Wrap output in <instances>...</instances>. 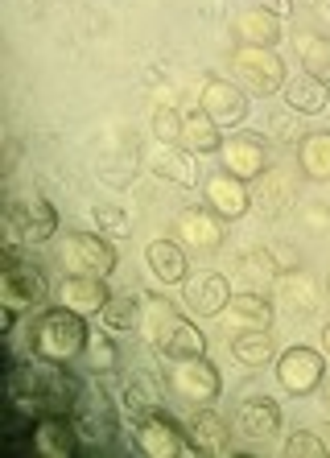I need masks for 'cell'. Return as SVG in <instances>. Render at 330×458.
Segmentation results:
<instances>
[{
	"instance_id": "obj_1",
	"label": "cell",
	"mask_w": 330,
	"mask_h": 458,
	"mask_svg": "<svg viewBox=\"0 0 330 458\" xmlns=\"http://www.w3.org/2000/svg\"><path fill=\"white\" fill-rule=\"evenodd\" d=\"M87 322L83 314L66 306H54L46 314H38L30 327V352L38 360H50V363H71L75 355H83L87 347Z\"/></svg>"
},
{
	"instance_id": "obj_2",
	"label": "cell",
	"mask_w": 330,
	"mask_h": 458,
	"mask_svg": "<svg viewBox=\"0 0 330 458\" xmlns=\"http://www.w3.org/2000/svg\"><path fill=\"white\" fill-rule=\"evenodd\" d=\"M21 248H4L0 268V306H4V331H13L17 314L46 298V273L38 265H21Z\"/></svg>"
},
{
	"instance_id": "obj_3",
	"label": "cell",
	"mask_w": 330,
	"mask_h": 458,
	"mask_svg": "<svg viewBox=\"0 0 330 458\" xmlns=\"http://www.w3.org/2000/svg\"><path fill=\"white\" fill-rule=\"evenodd\" d=\"M232 79L252 96H273L285 87V63L273 46H235L232 50Z\"/></svg>"
},
{
	"instance_id": "obj_4",
	"label": "cell",
	"mask_w": 330,
	"mask_h": 458,
	"mask_svg": "<svg viewBox=\"0 0 330 458\" xmlns=\"http://www.w3.org/2000/svg\"><path fill=\"white\" fill-rule=\"evenodd\" d=\"M137 450L145 458H194L203 454L190 429H182L165 409H153L137 421Z\"/></svg>"
},
{
	"instance_id": "obj_5",
	"label": "cell",
	"mask_w": 330,
	"mask_h": 458,
	"mask_svg": "<svg viewBox=\"0 0 330 458\" xmlns=\"http://www.w3.org/2000/svg\"><path fill=\"white\" fill-rule=\"evenodd\" d=\"M58 265L66 273H87V277H107L116 268V248L104 240V232H71L58 244Z\"/></svg>"
},
{
	"instance_id": "obj_6",
	"label": "cell",
	"mask_w": 330,
	"mask_h": 458,
	"mask_svg": "<svg viewBox=\"0 0 330 458\" xmlns=\"http://www.w3.org/2000/svg\"><path fill=\"white\" fill-rule=\"evenodd\" d=\"M322 380H326V355L314 352V347H285L277 355V384L289 396H309L318 393Z\"/></svg>"
},
{
	"instance_id": "obj_7",
	"label": "cell",
	"mask_w": 330,
	"mask_h": 458,
	"mask_svg": "<svg viewBox=\"0 0 330 458\" xmlns=\"http://www.w3.org/2000/svg\"><path fill=\"white\" fill-rule=\"evenodd\" d=\"M170 388L190 401V405H211L215 396L224 393V376L207 355H194V360H173L170 368Z\"/></svg>"
},
{
	"instance_id": "obj_8",
	"label": "cell",
	"mask_w": 330,
	"mask_h": 458,
	"mask_svg": "<svg viewBox=\"0 0 330 458\" xmlns=\"http://www.w3.org/2000/svg\"><path fill=\"white\" fill-rule=\"evenodd\" d=\"M273 306L285 310L289 318H309L322 310V285L306 268H281V277L273 281Z\"/></svg>"
},
{
	"instance_id": "obj_9",
	"label": "cell",
	"mask_w": 330,
	"mask_h": 458,
	"mask_svg": "<svg viewBox=\"0 0 330 458\" xmlns=\"http://www.w3.org/2000/svg\"><path fill=\"white\" fill-rule=\"evenodd\" d=\"M173 240H178L186 252L211 256L224 248V215H215L211 207H186L173 219Z\"/></svg>"
},
{
	"instance_id": "obj_10",
	"label": "cell",
	"mask_w": 330,
	"mask_h": 458,
	"mask_svg": "<svg viewBox=\"0 0 330 458\" xmlns=\"http://www.w3.org/2000/svg\"><path fill=\"white\" fill-rule=\"evenodd\" d=\"M219 161H224L227 174H235V178H244V182H256L268 170V149H265V140H260V132H244V128H240V132L224 137Z\"/></svg>"
},
{
	"instance_id": "obj_11",
	"label": "cell",
	"mask_w": 330,
	"mask_h": 458,
	"mask_svg": "<svg viewBox=\"0 0 330 458\" xmlns=\"http://www.w3.org/2000/svg\"><path fill=\"white\" fill-rule=\"evenodd\" d=\"M199 107L219 128H235L248 120V96L244 87L232 83V79H207L203 91H199Z\"/></svg>"
},
{
	"instance_id": "obj_12",
	"label": "cell",
	"mask_w": 330,
	"mask_h": 458,
	"mask_svg": "<svg viewBox=\"0 0 330 458\" xmlns=\"http://www.w3.org/2000/svg\"><path fill=\"white\" fill-rule=\"evenodd\" d=\"M227 301H232V281L224 273H194L182 281V306L199 318H219Z\"/></svg>"
},
{
	"instance_id": "obj_13",
	"label": "cell",
	"mask_w": 330,
	"mask_h": 458,
	"mask_svg": "<svg viewBox=\"0 0 330 458\" xmlns=\"http://www.w3.org/2000/svg\"><path fill=\"white\" fill-rule=\"evenodd\" d=\"M54 298H58V306H66V310H75V314H83V318H91V314H104V306L112 301V289H107L104 277L66 273V277L58 281V289H54Z\"/></svg>"
},
{
	"instance_id": "obj_14",
	"label": "cell",
	"mask_w": 330,
	"mask_h": 458,
	"mask_svg": "<svg viewBox=\"0 0 330 458\" xmlns=\"http://www.w3.org/2000/svg\"><path fill=\"white\" fill-rule=\"evenodd\" d=\"M4 224L17 227L21 244H46V240L58 232V211H54L46 199H21V203H9Z\"/></svg>"
},
{
	"instance_id": "obj_15",
	"label": "cell",
	"mask_w": 330,
	"mask_h": 458,
	"mask_svg": "<svg viewBox=\"0 0 330 458\" xmlns=\"http://www.w3.org/2000/svg\"><path fill=\"white\" fill-rule=\"evenodd\" d=\"M33 450L50 458H66V454H83V437L71 413H50L33 421Z\"/></svg>"
},
{
	"instance_id": "obj_16",
	"label": "cell",
	"mask_w": 330,
	"mask_h": 458,
	"mask_svg": "<svg viewBox=\"0 0 330 458\" xmlns=\"http://www.w3.org/2000/svg\"><path fill=\"white\" fill-rule=\"evenodd\" d=\"M273 301L265 298V293H252V289H244V293H232V301L224 306V327L227 335H244V331H268L273 327Z\"/></svg>"
},
{
	"instance_id": "obj_17",
	"label": "cell",
	"mask_w": 330,
	"mask_h": 458,
	"mask_svg": "<svg viewBox=\"0 0 330 458\" xmlns=\"http://www.w3.org/2000/svg\"><path fill=\"white\" fill-rule=\"evenodd\" d=\"M203 199L215 215H224V219H240V215L252 211V191H248L244 178H235V174L219 170L203 182Z\"/></svg>"
},
{
	"instance_id": "obj_18",
	"label": "cell",
	"mask_w": 330,
	"mask_h": 458,
	"mask_svg": "<svg viewBox=\"0 0 330 458\" xmlns=\"http://www.w3.org/2000/svg\"><path fill=\"white\" fill-rule=\"evenodd\" d=\"M235 434L248 442H268L281 434V405L273 396H248L235 405Z\"/></svg>"
},
{
	"instance_id": "obj_19",
	"label": "cell",
	"mask_w": 330,
	"mask_h": 458,
	"mask_svg": "<svg viewBox=\"0 0 330 458\" xmlns=\"http://www.w3.org/2000/svg\"><path fill=\"white\" fill-rule=\"evenodd\" d=\"M232 33L240 46H277L281 38H285V30H281V17L277 13L260 9V4H248V9H240L232 17Z\"/></svg>"
},
{
	"instance_id": "obj_20",
	"label": "cell",
	"mask_w": 330,
	"mask_h": 458,
	"mask_svg": "<svg viewBox=\"0 0 330 458\" xmlns=\"http://www.w3.org/2000/svg\"><path fill=\"white\" fill-rule=\"evenodd\" d=\"M186 429H190V437L199 442V450H203V454H211V458L232 454V426H227V421L215 413V409L194 405Z\"/></svg>"
},
{
	"instance_id": "obj_21",
	"label": "cell",
	"mask_w": 330,
	"mask_h": 458,
	"mask_svg": "<svg viewBox=\"0 0 330 458\" xmlns=\"http://www.w3.org/2000/svg\"><path fill=\"white\" fill-rule=\"evenodd\" d=\"M285 104L298 112V116H318V112H326L330 104V91L322 79H314L309 71H298V75H289L285 79Z\"/></svg>"
},
{
	"instance_id": "obj_22",
	"label": "cell",
	"mask_w": 330,
	"mask_h": 458,
	"mask_svg": "<svg viewBox=\"0 0 330 458\" xmlns=\"http://www.w3.org/2000/svg\"><path fill=\"white\" fill-rule=\"evenodd\" d=\"M293 203H298V199H293V182H289L285 174L265 170L260 178H256L252 207H256L260 215H268V219H281V215H285Z\"/></svg>"
},
{
	"instance_id": "obj_23",
	"label": "cell",
	"mask_w": 330,
	"mask_h": 458,
	"mask_svg": "<svg viewBox=\"0 0 330 458\" xmlns=\"http://www.w3.org/2000/svg\"><path fill=\"white\" fill-rule=\"evenodd\" d=\"M145 265L153 268V277L161 281V285H182L186 281V248L178 244V240H153L149 248H145Z\"/></svg>"
},
{
	"instance_id": "obj_24",
	"label": "cell",
	"mask_w": 330,
	"mask_h": 458,
	"mask_svg": "<svg viewBox=\"0 0 330 458\" xmlns=\"http://www.w3.org/2000/svg\"><path fill=\"white\" fill-rule=\"evenodd\" d=\"M219 145H224V132L203 107L182 112V149H190L194 157H207V153H219Z\"/></svg>"
},
{
	"instance_id": "obj_25",
	"label": "cell",
	"mask_w": 330,
	"mask_h": 458,
	"mask_svg": "<svg viewBox=\"0 0 330 458\" xmlns=\"http://www.w3.org/2000/svg\"><path fill=\"white\" fill-rule=\"evenodd\" d=\"M153 174H157L161 182L182 186V191L199 186V161H194L190 149H182V145H165V149L153 157Z\"/></svg>"
},
{
	"instance_id": "obj_26",
	"label": "cell",
	"mask_w": 330,
	"mask_h": 458,
	"mask_svg": "<svg viewBox=\"0 0 330 458\" xmlns=\"http://www.w3.org/2000/svg\"><path fill=\"white\" fill-rule=\"evenodd\" d=\"M157 347H161L165 360H194V355H207V335L199 331L194 322L178 318L170 331L157 339Z\"/></svg>"
},
{
	"instance_id": "obj_27",
	"label": "cell",
	"mask_w": 330,
	"mask_h": 458,
	"mask_svg": "<svg viewBox=\"0 0 330 458\" xmlns=\"http://www.w3.org/2000/svg\"><path fill=\"white\" fill-rule=\"evenodd\" d=\"M298 165H301L306 178L330 182V128L306 132V137L298 140Z\"/></svg>"
},
{
	"instance_id": "obj_28",
	"label": "cell",
	"mask_w": 330,
	"mask_h": 458,
	"mask_svg": "<svg viewBox=\"0 0 330 458\" xmlns=\"http://www.w3.org/2000/svg\"><path fill=\"white\" fill-rule=\"evenodd\" d=\"M281 277L277 268V256L265 252V248H252V252L240 256V281H244L252 293H265V289H273V281Z\"/></svg>"
},
{
	"instance_id": "obj_29",
	"label": "cell",
	"mask_w": 330,
	"mask_h": 458,
	"mask_svg": "<svg viewBox=\"0 0 330 458\" xmlns=\"http://www.w3.org/2000/svg\"><path fill=\"white\" fill-rule=\"evenodd\" d=\"M293 46H298L301 71H309L314 79L330 83V38H326V33H298V38H293Z\"/></svg>"
},
{
	"instance_id": "obj_30",
	"label": "cell",
	"mask_w": 330,
	"mask_h": 458,
	"mask_svg": "<svg viewBox=\"0 0 330 458\" xmlns=\"http://www.w3.org/2000/svg\"><path fill=\"white\" fill-rule=\"evenodd\" d=\"M232 355L244 368H268V363L277 360V347H273V335L268 331H244L232 339Z\"/></svg>"
},
{
	"instance_id": "obj_31",
	"label": "cell",
	"mask_w": 330,
	"mask_h": 458,
	"mask_svg": "<svg viewBox=\"0 0 330 458\" xmlns=\"http://www.w3.org/2000/svg\"><path fill=\"white\" fill-rule=\"evenodd\" d=\"M145 306H149L145 298H132V293H112V301L104 306V314H99V318H104L112 331H137L140 322H145V314H140Z\"/></svg>"
},
{
	"instance_id": "obj_32",
	"label": "cell",
	"mask_w": 330,
	"mask_h": 458,
	"mask_svg": "<svg viewBox=\"0 0 330 458\" xmlns=\"http://www.w3.org/2000/svg\"><path fill=\"white\" fill-rule=\"evenodd\" d=\"M83 368L91 376H107L120 368V347L112 335H87V347H83Z\"/></svg>"
},
{
	"instance_id": "obj_33",
	"label": "cell",
	"mask_w": 330,
	"mask_h": 458,
	"mask_svg": "<svg viewBox=\"0 0 330 458\" xmlns=\"http://www.w3.org/2000/svg\"><path fill=\"white\" fill-rule=\"evenodd\" d=\"M145 301H149V318L140 322V327H145V335H149V339L157 343L161 335H165V331L173 327V322L182 318V314L173 310V301H161V298H145Z\"/></svg>"
},
{
	"instance_id": "obj_34",
	"label": "cell",
	"mask_w": 330,
	"mask_h": 458,
	"mask_svg": "<svg viewBox=\"0 0 330 458\" xmlns=\"http://www.w3.org/2000/svg\"><path fill=\"white\" fill-rule=\"evenodd\" d=\"M285 454L289 458H326L330 450H326V442H322L314 429H298V434H289Z\"/></svg>"
},
{
	"instance_id": "obj_35",
	"label": "cell",
	"mask_w": 330,
	"mask_h": 458,
	"mask_svg": "<svg viewBox=\"0 0 330 458\" xmlns=\"http://www.w3.org/2000/svg\"><path fill=\"white\" fill-rule=\"evenodd\" d=\"M153 137L161 145H182V112L178 107H157V116H153Z\"/></svg>"
},
{
	"instance_id": "obj_36",
	"label": "cell",
	"mask_w": 330,
	"mask_h": 458,
	"mask_svg": "<svg viewBox=\"0 0 330 458\" xmlns=\"http://www.w3.org/2000/svg\"><path fill=\"white\" fill-rule=\"evenodd\" d=\"M268 132H273V137H281L285 145H298V140L306 137V132H301V116L293 112V107H285V112H273V116H268Z\"/></svg>"
},
{
	"instance_id": "obj_37",
	"label": "cell",
	"mask_w": 330,
	"mask_h": 458,
	"mask_svg": "<svg viewBox=\"0 0 330 458\" xmlns=\"http://www.w3.org/2000/svg\"><path fill=\"white\" fill-rule=\"evenodd\" d=\"M91 219H96V227L104 235H124L128 232V215L120 211V207H112V203L91 207Z\"/></svg>"
},
{
	"instance_id": "obj_38",
	"label": "cell",
	"mask_w": 330,
	"mask_h": 458,
	"mask_svg": "<svg viewBox=\"0 0 330 458\" xmlns=\"http://www.w3.org/2000/svg\"><path fill=\"white\" fill-rule=\"evenodd\" d=\"M153 409H157V401H153V396H145V388L128 384V388H124V413L132 417V421H140V417L153 413Z\"/></svg>"
},
{
	"instance_id": "obj_39",
	"label": "cell",
	"mask_w": 330,
	"mask_h": 458,
	"mask_svg": "<svg viewBox=\"0 0 330 458\" xmlns=\"http://www.w3.org/2000/svg\"><path fill=\"white\" fill-rule=\"evenodd\" d=\"M301 215H306V224L314 227V232H330V211H326V207L309 203V207H306V211H301Z\"/></svg>"
},
{
	"instance_id": "obj_40",
	"label": "cell",
	"mask_w": 330,
	"mask_h": 458,
	"mask_svg": "<svg viewBox=\"0 0 330 458\" xmlns=\"http://www.w3.org/2000/svg\"><path fill=\"white\" fill-rule=\"evenodd\" d=\"M256 4L268 13H277V17H289V13H293V0H256Z\"/></svg>"
},
{
	"instance_id": "obj_41",
	"label": "cell",
	"mask_w": 330,
	"mask_h": 458,
	"mask_svg": "<svg viewBox=\"0 0 330 458\" xmlns=\"http://www.w3.org/2000/svg\"><path fill=\"white\" fill-rule=\"evenodd\" d=\"M322 355H330V322L322 327Z\"/></svg>"
},
{
	"instance_id": "obj_42",
	"label": "cell",
	"mask_w": 330,
	"mask_h": 458,
	"mask_svg": "<svg viewBox=\"0 0 330 458\" xmlns=\"http://www.w3.org/2000/svg\"><path fill=\"white\" fill-rule=\"evenodd\" d=\"M314 4H318V9H326V13H330V0H314Z\"/></svg>"
}]
</instances>
